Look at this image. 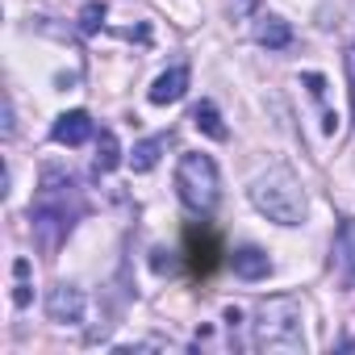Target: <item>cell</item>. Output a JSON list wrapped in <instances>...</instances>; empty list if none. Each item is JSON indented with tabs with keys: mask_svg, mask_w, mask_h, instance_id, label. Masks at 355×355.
<instances>
[{
	"mask_svg": "<svg viewBox=\"0 0 355 355\" xmlns=\"http://www.w3.org/2000/svg\"><path fill=\"white\" fill-rule=\"evenodd\" d=\"M218 255L222 251H218V239L209 230H189V263L197 276H209L218 268Z\"/></svg>",
	"mask_w": 355,
	"mask_h": 355,
	"instance_id": "9c48e42d",
	"label": "cell"
},
{
	"mask_svg": "<svg viewBox=\"0 0 355 355\" xmlns=\"http://www.w3.org/2000/svg\"><path fill=\"white\" fill-rule=\"evenodd\" d=\"M46 313L59 326H80L84 322V293L76 284H55L46 297Z\"/></svg>",
	"mask_w": 355,
	"mask_h": 355,
	"instance_id": "5b68a950",
	"label": "cell"
},
{
	"mask_svg": "<svg viewBox=\"0 0 355 355\" xmlns=\"http://www.w3.org/2000/svg\"><path fill=\"white\" fill-rule=\"evenodd\" d=\"M184 92H189V67L175 63V67H167V71L150 84V105H175Z\"/></svg>",
	"mask_w": 355,
	"mask_h": 355,
	"instance_id": "ba28073f",
	"label": "cell"
},
{
	"mask_svg": "<svg viewBox=\"0 0 355 355\" xmlns=\"http://www.w3.org/2000/svg\"><path fill=\"white\" fill-rule=\"evenodd\" d=\"M193 125H197L201 134H209L214 142H226V138H230V130L222 125V113H218L214 101H201V105L193 109Z\"/></svg>",
	"mask_w": 355,
	"mask_h": 355,
	"instance_id": "7c38bea8",
	"label": "cell"
},
{
	"mask_svg": "<svg viewBox=\"0 0 355 355\" xmlns=\"http://www.w3.org/2000/svg\"><path fill=\"white\" fill-rule=\"evenodd\" d=\"M101 21H105V5L92 0V5H84V13H80V34H96Z\"/></svg>",
	"mask_w": 355,
	"mask_h": 355,
	"instance_id": "2e32d148",
	"label": "cell"
},
{
	"mask_svg": "<svg viewBox=\"0 0 355 355\" xmlns=\"http://www.w3.org/2000/svg\"><path fill=\"white\" fill-rule=\"evenodd\" d=\"M92 134H96V125H92V117H88L84 109H71V113H63V117L51 125V138H55L59 146H84Z\"/></svg>",
	"mask_w": 355,
	"mask_h": 355,
	"instance_id": "52a82bcc",
	"label": "cell"
},
{
	"mask_svg": "<svg viewBox=\"0 0 355 355\" xmlns=\"http://www.w3.org/2000/svg\"><path fill=\"white\" fill-rule=\"evenodd\" d=\"M92 163H96L101 175L121 163V146H117V134H113V130H101V134H96V159H92Z\"/></svg>",
	"mask_w": 355,
	"mask_h": 355,
	"instance_id": "4fadbf2b",
	"label": "cell"
},
{
	"mask_svg": "<svg viewBox=\"0 0 355 355\" xmlns=\"http://www.w3.org/2000/svg\"><path fill=\"white\" fill-rule=\"evenodd\" d=\"M334 276H338V288L351 293L355 288V222H343L338 234H334Z\"/></svg>",
	"mask_w": 355,
	"mask_h": 355,
	"instance_id": "8992f818",
	"label": "cell"
},
{
	"mask_svg": "<svg viewBox=\"0 0 355 355\" xmlns=\"http://www.w3.org/2000/svg\"><path fill=\"white\" fill-rule=\"evenodd\" d=\"M268 272H272L268 251H259V247H243V251H234V276H239V280H263Z\"/></svg>",
	"mask_w": 355,
	"mask_h": 355,
	"instance_id": "8fae6325",
	"label": "cell"
},
{
	"mask_svg": "<svg viewBox=\"0 0 355 355\" xmlns=\"http://www.w3.org/2000/svg\"><path fill=\"white\" fill-rule=\"evenodd\" d=\"M175 193L193 214H214L218 197H222V180H218V163L201 150H184L175 163Z\"/></svg>",
	"mask_w": 355,
	"mask_h": 355,
	"instance_id": "277c9868",
	"label": "cell"
},
{
	"mask_svg": "<svg viewBox=\"0 0 355 355\" xmlns=\"http://www.w3.org/2000/svg\"><path fill=\"white\" fill-rule=\"evenodd\" d=\"M251 5H255V0H239V9H243V13H247V9H251Z\"/></svg>",
	"mask_w": 355,
	"mask_h": 355,
	"instance_id": "ac0fdd59",
	"label": "cell"
},
{
	"mask_svg": "<svg viewBox=\"0 0 355 355\" xmlns=\"http://www.w3.org/2000/svg\"><path fill=\"white\" fill-rule=\"evenodd\" d=\"M247 193H251V205H255L268 222H276V226H301V222H305V193H301L297 175H293L288 167L263 171L259 180H251Z\"/></svg>",
	"mask_w": 355,
	"mask_h": 355,
	"instance_id": "7a4b0ae2",
	"label": "cell"
},
{
	"mask_svg": "<svg viewBox=\"0 0 355 355\" xmlns=\"http://www.w3.org/2000/svg\"><path fill=\"white\" fill-rule=\"evenodd\" d=\"M343 63H347V92H351V113H355V38L347 42V55H343Z\"/></svg>",
	"mask_w": 355,
	"mask_h": 355,
	"instance_id": "e0dca14e",
	"label": "cell"
},
{
	"mask_svg": "<svg viewBox=\"0 0 355 355\" xmlns=\"http://www.w3.org/2000/svg\"><path fill=\"white\" fill-rule=\"evenodd\" d=\"M80 214H84L80 184L71 180V175H63V171H46V175H42V189H38V197H34V205H30V222H34L38 247H42L46 255H55Z\"/></svg>",
	"mask_w": 355,
	"mask_h": 355,
	"instance_id": "6da1fadb",
	"label": "cell"
},
{
	"mask_svg": "<svg viewBox=\"0 0 355 355\" xmlns=\"http://www.w3.org/2000/svg\"><path fill=\"white\" fill-rule=\"evenodd\" d=\"M13 280H17V284H13V305L26 309L30 297H34V293H30V259H17V263H13Z\"/></svg>",
	"mask_w": 355,
	"mask_h": 355,
	"instance_id": "9a60e30c",
	"label": "cell"
},
{
	"mask_svg": "<svg viewBox=\"0 0 355 355\" xmlns=\"http://www.w3.org/2000/svg\"><path fill=\"white\" fill-rule=\"evenodd\" d=\"M255 42L268 46V51H284V46L293 42V30H288V21H280L276 13H263V17L255 21Z\"/></svg>",
	"mask_w": 355,
	"mask_h": 355,
	"instance_id": "30bf717a",
	"label": "cell"
},
{
	"mask_svg": "<svg viewBox=\"0 0 355 355\" xmlns=\"http://www.w3.org/2000/svg\"><path fill=\"white\" fill-rule=\"evenodd\" d=\"M255 347L276 351V355H301L305 334H301V301L297 297H268L255 313Z\"/></svg>",
	"mask_w": 355,
	"mask_h": 355,
	"instance_id": "3957f363",
	"label": "cell"
},
{
	"mask_svg": "<svg viewBox=\"0 0 355 355\" xmlns=\"http://www.w3.org/2000/svg\"><path fill=\"white\" fill-rule=\"evenodd\" d=\"M167 150V134H159V138H146V142H138L134 146V155H130V167L134 171H150L155 163H159V155Z\"/></svg>",
	"mask_w": 355,
	"mask_h": 355,
	"instance_id": "5bb4252c",
	"label": "cell"
}]
</instances>
